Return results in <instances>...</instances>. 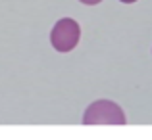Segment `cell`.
I'll use <instances>...</instances> for the list:
<instances>
[{
  "label": "cell",
  "instance_id": "1",
  "mask_svg": "<svg viewBox=\"0 0 152 140\" xmlns=\"http://www.w3.org/2000/svg\"><path fill=\"white\" fill-rule=\"evenodd\" d=\"M123 110L112 100H96L83 113V125H125Z\"/></svg>",
  "mask_w": 152,
  "mask_h": 140
},
{
  "label": "cell",
  "instance_id": "4",
  "mask_svg": "<svg viewBox=\"0 0 152 140\" xmlns=\"http://www.w3.org/2000/svg\"><path fill=\"white\" fill-rule=\"evenodd\" d=\"M119 2H123V4H133V2H137V0H119Z\"/></svg>",
  "mask_w": 152,
  "mask_h": 140
},
{
  "label": "cell",
  "instance_id": "3",
  "mask_svg": "<svg viewBox=\"0 0 152 140\" xmlns=\"http://www.w3.org/2000/svg\"><path fill=\"white\" fill-rule=\"evenodd\" d=\"M79 2H83V4H87V6H94V4H100L102 0H79Z\"/></svg>",
  "mask_w": 152,
  "mask_h": 140
},
{
  "label": "cell",
  "instance_id": "2",
  "mask_svg": "<svg viewBox=\"0 0 152 140\" xmlns=\"http://www.w3.org/2000/svg\"><path fill=\"white\" fill-rule=\"evenodd\" d=\"M81 37V27L75 19L64 17L54 25L50 33V44L58 52H71L79 42Z\"/></svg>",
  "mask_w": 152,
  "mask_h": 140
}]
</instances>
